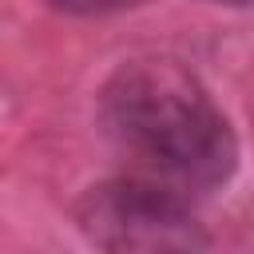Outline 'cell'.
Returning a JSON list of instances; mask_svg holds the SVG:
<instances>
[{
	"instance_id": "obj_2",
	"label": "cell",
	"mask_w": 254,
	"mask_h": 254,
	"mask_svg": "<svg viewBox=\"0 0 254 254\" xmlns=\"http://www.w3.org/2000/svg\"><path fill=\"white\" fill-rule=\"evenodd\" d=\"M87 242L103 250H198L210 238L190 214V198L147 179L123 175L91 187L75 210Z\"/></svg>"
},
{
	"instance_id": "obj_3",
	"label": "cell",
	"mask_w": 254,
	"mask_h": 254,
	"mask_svg": "<svg viewBox=\"0 0 254 254\" xmlns=\"http://www.w3.org/2000/svg\"><path fill=\"white\" fill-rule=\"evenodd\" d=\"M44 4H52L56 12H71V16H107L135 0H44Z\"/></svg>"
},
{
	"instance_id": "obj_4",
	"label": "cell",
	"mask_w": 254,
	"mask_h": 254,
	"mask_svg": "<svg viewBox=\"0 0 254 254\" xmlns=\"http://www.w3.org/2000/svg\"><path fill=\"white\" fill-rule=\"evenodd\" d=\"M210 4H230V8H246V4H254V0H210Z\"/></svg>"
},
{
	"instance_id": "obj_1",
	"label": "cell",
	"mask_w": 254,
	"mask_h": 254,
	"mask_svg": "<svg viewBox=\"0 0 254 254\" xmlns=\"http://www.w3.org/2000/svg\"><path fill=\"white\" fill-rule=\"evenodd\" d=\"M111 143L147 175L179 194H206L238 167V139L206 87L167 56L127 60L99 95Z\"/></svg>"
}]
</instances>
